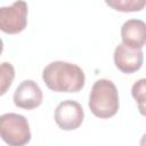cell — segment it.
<instances>
[{"instance_id":"1","label":"cell","mask_w":146,"mask_h":146,"mask_svg":"<svg viewBox=\"0 0 146 146\" xmlns=\"http://www.w3.org/2000/svg\"><path fill=\"white\" fill-rule=\"evenodd\" d=\"M42 80L52 91L78 92L83 88L86 76L80 66L64 60H55L43 68Z\"/></svg>"},{"instance_id":"2","label":"cell","mask_w":146,"mask_h":146,"mask_svg":"<svg viewBox=\"0 0 146 146\" xmlns=\"http://www.w3.org/2000/svg\"><path fill=\"white\" fill-rule=\"evenodd\" d=\"M88 105L97 117L108 119L115 115L120 106L116 86L108 79L97 80L91 88Z\"/></svg>"},{"instance_id":"3","label":"cell","mask_w":146,"mask_h":146,"mask_svg":"<svg viewBox=\"0 0 146 146\" xmlns=\"http://www.w3.org/2000/svg\"><path fill=\"white\" fill-rule=\"evenodd\" d=\"M0 135L9 146H25L31 140V131L24 115L5 113L0 116Z\"/></svg>"},{"instance_id":"4","label":"cell","mask_w":146,"mask_h":146,"mask_svg":"<svg viewBox=\"0 0 146 146\" xmlns=\"http://www.w3.org/2000/svg\"><path fill=\"white\" fill-rule=\"evenodd\" d=\"M27 25V3L16 1L0 8V29L8 34L22 32Z\"/></svg>"},{"instance_id":"5","label":"cell","mask_w":146,"mask_h":146,"mask_svg":"<svg viewBox=\"0 0 146 146\" xmlns=\"http://www.w3.org/2000/svg\"><path fill=\"white\" fill-rule=\"evenodd\" d=\"M55 122L63 130L78 129L84 119V112L80 103L76 100L67 99L60 102L55 108Z\"/></svg>"},{"instance_id":"6","label":"cell","mask_w":146,"mask_h":146,"mask_svg":"<svg viewBox=\"0 0 146 146\" xmlns=\"http://www.w3.org/2000/svg\"><path fill=\"white\" fill-rule=\"evenodd\" d=\"M13 99L17 107L24 110H33L41 105L43 94L35 81L24 80L16 88Z\"/></svg>"},{"instance_id":"7","label":"cell","mask_w":146,"mask_h":146,"mask_svg":"<svg viewBox=\"0 0 146 146\" xmlns=\"http://www.w3.org/2000/svg\"><path fill=\"white\" fill-rule=\"evenodd\" d=\"M113 58L116 68L123 73L130 74L141 67L144 62V54L141 49H132L121 42L116 46Z\"/></svg>"},{"instance_id":"8","label":"cell","mask_w":146,"mask_h":146,"mask_svg":"<svg viewBox=\"0 0 146 146\" xmlns=\"http://www.w3.org/2000/svg\"><path fill=\"white\" fill-rule=\"evenodd\" d=\"M122 43L132 49H141L146 44V23L141 19H128L121 26Z\"/></svg>"},{"instance_id":"9","label":"cell","mask_w":146,"mask_h":146,"mask_svg":"<svg viewBox=\"0 0 146 146\" xmlns=\"http://www.w3.org/2000/svg\"><path fill=\"white\" fill-rule=\"evenodd\" d=\"M107 6L117 11H139L146 6V0H106Z\"/></svg>"},{"instance_id":"10","label":"cell","mask_w":146,"mask_h":146,"mask_svg":"<svg viewBox=\"0 0 146 146\" xmlns=\"http://www.w3.org/2000/svg\"><path fill=\"white\" fill-rule=\"evenodd\" d=\"M15 78V68L10 63L3 62L0 66V94H6Z\"/></svg>"},{"instance_id":"11","label":"cell","mask_w":146,"mask_h":146,"mask_svg":"<svg viewBox=\"0 0 146 146\" xmlns=\"http://www.w3.org/2000/svg\"><path fill=\"white\" fill-rule=\"evenodd\" d=\"M131 95L138 106L146 105V78L139 79L131 87Z\"/></svg>"},{"instance_id":"12","label":"cell","mask_w":146,"mask_h":146,"mask_svg":"<svg viewBox=\"0 0 146 146\" xmlns=\"http://www.w3.org/2000/svg\"><path fill=\"white\" fill-rule=\"evenodd\" d=\"M138 110H139V113L144 116H146V105H141V106H138Z\"/></svg>"},{"instance_id":"13","label":"cell","mask_w":146,"mask_h":146,"mask_svg":"<svg viewBox=\"0 0 146 146\" xmlns=\"http://www.w3.org/2000/svg\"><path fill=\"white\" fill-rule=\"evenodd\" d=\"M139 146H146V133H144V135H143V137L140 138Z\"/></svg>"}]
</instances>
